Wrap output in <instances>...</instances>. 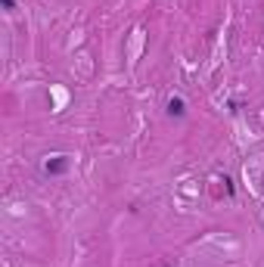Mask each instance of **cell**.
<instances>
[{
	"mask_svg": "<svg viewBox=\"0 0 264 267\" xmlns=\"http://www.w3.org/2000/svg\"><path fill=\"white\" fill-rule=\"evenodd\" d=\"M183 112H186V103H183L180 96L168 100V115H171V118H183Z\"/></svg>",
	"mask_w": 264,
	"mask_h": 267,
	"instance_id": "obj_1",
	"label": "cell"
},
{
	"mask_svg": "<svg viewBox=\"0 0 264 267\" xmlns=\"http://www.w3.org/2000/svg\"><path fill=\"white\" fill-rule=\"evenodd\" d=\"M65 168H68V159H65V156H56V162H47V165H44L47 174H62Z\"/></svg>",
	"mask_w": 264,
	"mask_h": 267,
	"instance_id": "obj_2",
	"label": "cell"
},
{
	"mask_svg": "<svg viewBox=\"0 0 264 267\" xmlns=\"http://www.w3.org/2000/svg\"><path fill=\"white\" fill-rule=\"evenodd\" d=\"M4 7H7V10H13V7H16V0H4Z\"/></svg>",
	"mask_w": 264,
	"mask_h": 267,
	"instance_id": "obj_3",
	"label": "cell"
}]
</instances>
